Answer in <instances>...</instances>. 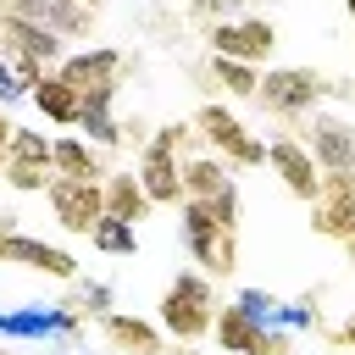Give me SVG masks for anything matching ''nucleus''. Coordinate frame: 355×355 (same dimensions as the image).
I'll use <instances>...</instances> for the list:
<instances>
[{
  "label": "nucleus",
  "instance_id": "1",
  "mask_svg": "<svg viewBox=\"0 0 355 355\" xmlns=\"http://www.w3.org/2000/svg\"><path fill=\"white\" fill-rule=\"evenodd\" d=\"M216 311H222V294H216V277H205L200 266L189 272H172V283L161 288V305H155V322L172 344H200L211 338L216 327Z\"/></svg>",
  "mask_w": 355,
  "mask_h": 355
},
{
  "label": "nucleus",
  "instance_id": "2",
  "mask_svg": "<svg viewBox=\"0 0 355 355\" xmlns=\"http://www.w3.org/2000/svg\"><path fill=\"white\" fill-rule=\"evenodd\" d=\"M194 144H200L194 122H161L150 133V144L139 150L133 172H139V183H144L155 211H178L183 205V155H194Z\"/></svg>",
  "mask_w": 355,
  "mask_h": 355
},
{
  "label": "nucleus",
  "instance_id": "3",
  "mask_svg": "<svg viewBox=\"0 0 355 355\" xmlns=\"http://www.w3.org/2000/svg\"><path fill=\"white\" fill-rule=\"evenodd\" d=\"M178 222H183V250H189V261L205 277H233L239 272V222L233 216L183 200L178 205Z\"/></svg>",
  "mask_w": 355,
  "mask_h": 355
},
{
  "label": "nucleus",
  "instance_id": "4",
  "mask_svg": "<svg viewBox=\"0 0 355 355\" xmlns=\"http://www.w3.org/2000/svg\"><path fill=\"white\" fill-rule=\"evenodd\" d=\"M194 133H200V150L222 155L233 172H250V166H266V139L227 105V100H200V111L189 116Z\"/></svg>",
  "mask_w": 355,
  "mask_h": 355
},
{
  "label": "nucleus",
  "instance_id": "5",
  "mask_svg": "<svg viewBox=\"0 0 355 355\" xmlns=\"http://www.w3.org/2000/svg\"><path fill=\"white\" fill-rule=\"evenodd\" d=\"M327 94H344V89H333V78L316 72V67H266L261 89H255V105L277 122H305L311 111H322Z\"/></svg>",
  "mask_w": 355,
  "mask_h": 355
},
{
  "label": "nucleus",
  "instance_id": "6",
  "mask_svg": "<svg viewBox=\"0 0 355 355\" xmlns=\"http://www.w3.org/2000/svg\"><path fill=\"white\" fill-rule=\"evenodd\" d=\"M128 67H133V61H128V50H116V44H78V50H67V61H61L55 72L78 89V100H116Z\"/></svg>",
  "mask_w": 355,
  "mask_h": 355
},
{
  "label": "nucleus",
  "instance_id": "7",
  "mask_svg": "<svg viewBox=\"0 0 355 355\" xmlns=\"http://www.w3.org/2000/svg\"><path fill=\"white\" fill-rule=\"evenodd\" d=\"M277 50V22L261 17V11H244L233 22H216L205 28V55H227V61H244V67H266Z\"/></svg>",
  "mask_w": 355,
  "mask_h": 355
},
{
  "label": "nucleus",
  "instance_id": "8",
  "mask_svg": "<svg viewBox=\"0 0 355 355\" xmlns=\"http://www.w3.org/2000/svg\"><path fill=\"white\" fill-rule=\"evenodd\" d=\"M0 183L17 189V194H44V189L55 183V139L17 122L11 155H6V166H0Z\"/></svg>",
  "mask_w": 355,
  "mask_h": 355
},
{
  "label": "nucleus",
  "instance_id": "9",
  "mask_svg": "<svg viewBox=\"0 0 355 355\" xmlns=\"http://www.w3.org/2000/svg\"><path fill=\"white\" fill-rule=\"evenodd\" d=\"M183 200H194V205H211V211H222V216H244V205H239V178H233V166L222 161V155H211V150H194V155H183Z\"/></svg>",
  "mask_w": 355,
  "mask_h": 355
},
{
  "label": "nucleus",
  "instance_id": "10",
  "mask_svg": "<svg viewBox=\"0 0 355 355\" xmlns=\"http://www.w3.org/2000/svg\"><path fill=\"white\" fill-rule=\"evenodd\" d=\"M44 205H50L55 227H61V233H78V239H89V233L105 222V189L89 183V178H55V183L44 189Z\"/></svg>",
  "mask_w": 355,
  "mask_h": 355
},
{
  "label": "nucleus",
  "instance_id": "11",
  "mask_svg": "<svg viewBox=\"0 0 355 355\" xmlns=\"http://www.w3.org/2000/svg\"><path fill=\"white\" fill-rule=\"evenodd\" d=\"M300 139H305V150L316 155V166L322 172H355V122L344 116V111H311L300 128H294Z\"/></svg>",
  "mask_w": 355,
  "mask_h": 355
},
{
  "label": "nucleus",
  "instance_id": "12",
  "mask_svg": "<svg viewBox=\"0 0 355 355\" xmlns=\"http://www.w3.org/2000/svg\"><path fill=\"white\" fill-rule=\"evenodd\" d=\"M266 166H272V178L283 183L288 200H300V205L316 200V189H322V166H316V155L305 150L300 133H272V139H266Z\"/></svg>",
  "mask_w": 355,
  "mask_h": 355
},
{
  "label": "nucleus",
  "instance_id": "13",
  "mask_svg": "<svg viewBox=\"0 0 355 355\" xmlns=\"http://www.w3.org/2000/svg\"><path fill=\"white\" fill-rule=\"evenodd\" d=\"M311 233L333 244L355 233V172H322V189L311 200Z\"/></svg>",
  "mask_w": 355,
  "mask_h": 355
},
{
  "label": "nucleus",
  "instance_id": "14",
  "mask_svg": "<svg viewBox=\"0 0 355 355\" xmlns=\"http://www.w3.org/2000/svg\"><path fill=\"white\" fill-rule=\"evenodd\" d=\"M0 11H11L22 22H39V28L61 33L67 44H94V17L100 11L78 6V0H0Z\"/></svg>",
  "mask_w": 355,
  "mask_h": 355
},
{
  "label": "nucleus",
  "instance_id": "15",
  "mask_svg": "<svg viewBox=\"0 0 355 355\" xmlns=\"http://www.w3.org/2000/svg\"><path fill=\"white\" fill-rule=\"evenodd\" d=\"M0 266L39 272V277H50V283H78V272H83L72 250H61V244H44V239H33V233H11V239L0 244Z\"/></svg>",
  "mask_w": 355,
  "mask_h": 355
},
{
  "label": "nucleus",
  "instance_id": "16",
  "mask_svg": "<svg viewBox=\"0 0 355 355\" xmlns=\"http://www.w3.org/2000/svg\"><path fill=\"white\" fill-rule=\"evenodd\" d=\"M0 44H6L11 55L33 61L39 72H55V67L67 61V50H72L61 33H50V28H39V22H22V17H11V11H0Z\"/></svg>",
  "mask_w": 355,
  "mask_h": 355
},
{
  "label": "nucleus",
  "instance_id": "17",
  "mask_svg": "<svg viewBox=\"0 0 355 355\" xmlns=\"http://www.w3.org/2000/svg\"><path fill=\"white\" fill-rule=\"evenodd\" d=\"M100 333H105V344L116 349V355H166V333H161V322L155 316H139V311H111V316H100Z\"/></svg>",
  "mask_w": 355,
  "mask_h": 355
},
{
  "label": "nucleus",
  "instance_id": "18",
  "mask_svg": "<svg viewBox=\"0 0 355 355\" xmlns=\"http://www.w3.org/2000/svg\"><path fill=\"white\" fill-rule=\"evenodd\" d=\"M200 89H211V100H255L261 89V67H244V61H227V55H205L200 61Z\"/></svg>",
  "mask_w": 355,
  "mask_h": 355
},
{
  "label": "nucleus",
  "instance_id": "19",
  "mask_svg": "<svg viewBox=\"0 0 355 355\" xmlns=\"http://www.w3.org/2000/svg\"><path fill=\"white\" fill-rule=\"evenodd\" d=\"M28 105H33L50 128H78V116H83V100H78V89H72L61 72H44V78L33 83Z\"/></svg>",
  "mask_w": 355,
  "mask_h": 355
},
{
  "label": "nucleus",
  "instance_id": "20",
  "mask_svg": "<svg viewBox=\"0 0 355 355\" xmlns=\"http://www.w3.org/2000/svg\"><path fill=\"white\" fill-rule=\"evenodd\" d=\"M105 150L89 144L83 133H55V178H89V183H105Z\"/></svg>",
  "mask_w": 355,
  "mask_h": 355
},
{
  "label": "nucleus",
  "instance_id": "21",
  "mask_svg": "<svg viewBox=\"0 0 355 355\" xmlns=\"http://www.w3.org/2000/svg\"><path fill=\"white\" fill-rule=\"evenodd\" d=\"M105 216H116V222H144L155 205H150V194H144V183H139V172L128 166V172H105Z\"/></svg>",
  "mask_w": 355,
  "mask_h": 355
},
{
  "label": "nucleus",
  "instance_id": "22",
  "mask_svg": "<svg viewBox=\"0 0 355 355\" xmlns=\"http://www.w3.org/2000/svg\"><path fill=\"white\" fill-rule=\"evenodd\" d=\"M266 333V322H255L239 300L233 305H222L216 311V327H211V344L222 349V355H255V338Z\"/></svg>",
  "mask_w": 355,
  "mask_h": 355
},
{
  "label": "nucleus",
  "instance_id": "23",
  "mask_svg": "<svg viewBox=\"0 0 355 355\" xmlns=\"http://www.w3.org/2000/svg\"><path fill=\"white\" fill-rule=\"evenodd\" d=\"M39 78H44V72H39L33 61H22V55H11V50L0 44V105H17V100H28Z\"/></svg>",
  "mask_w": 355,
  "mask_h": 355
},
{
  "label": "nucleus",
  "instance_id": "24",
  "mask_svg": "<svg viewBox=\"0 0 355 355\" xmlns=\"http://www.w3.org/2000/svg\"><path fill=\"white\" fill-rule=\"evenodd\" d=\"M89 244H94L100 255H139V227H133V222H116V216H105V222L89 233Z\"/></svg>",
  "mask_w": 355,
  "mask_h": 355
},
{
  "label": "nucleus",
  "instance_id": "25",
  "mask_svg": "<svg viewBox=\"0 0 355 355\" xmlns=\"http://www.w3.org/2000/svg\"><path fill=\"white\" fill-rule=\"evenodd\" d=\"M244 6H250V0H183V17L200 22V28H216V22L244 17Z\"/></svg>",
  "mask_w": 355,
  "mask_h": 355
},
{
  "label": "nucleus",
  "instance_id": "26",
  "mask_svg": "<svg viewBox=\"0 0 355 355\" xmlns=\"http://www.w3.org/2000/svg\"><path fill=\"white\" fill-rule=\"evenodd\" d=\"M255 355H294V333L288 327H266L255 338Z\"/></svg>",
  "mask_w": 355,
  "mask_h": 355
},
{
  "label": "nucleus",
  "instance_id": "27",
  "mask_svg": "<svg viewBox=\"0 0 355 355\" xmlns=\"http://www.w3.org/2000/svg\"><path fill=\"white\" fill-rule=\"evenodd\" d=\"M322 338H327V344H344V349H355V311H349L338 327H322Z\"/></svg>",
  "mask_w": 355,
  "mask_h": 355
},
{
  "label": "nucleus",
  "instance_id": "28",
  "mask_svg": "<svg viewBox=\"0 0 355 355\" xmlns=\"http://www.w3.org/2000/svg\"><path fill=\"white\" fill-rule=\"evenodd\" d=\"M11 133H17V122H11V111L0 105V166H6V155H11Z\"/></svg>",
  "mask_w": 355,
  "mask_h": 355
},
{
  "label": "nucleus",
  "instance_id": "29",
  "mask_svg": "<svg viewBox=\"0 0 355 355\" xmlns=\"http://www.w3.org/2000/svg\"><path fill=\"white\" fill-rule=\"evenodd\" d=\"M11 233H22V216H17V211H0V244H6Z\"/></svg>",
  "mask_w": 355,
  "mask_h": 355
},
{
  "label": "nucleus",
  "instance_id": "30",
  "mask_svg": "<svg viewBox=\"0 0 355 355\" xmlns=\"http://www.w3.org/2000/svg\"><path fill=\"white\" fill-rule=\"evenodd\" d=\"M344 255H349V266H355V233H349V239H344Z\"/></svg>",
  "mask_w": 355,
  "mask_h": 355
},
{
  "label": "nucleus",
  "instance_id": "31",
  "mask_svg": "<svg viewBox=\"0 0 355 355\" xmlns=\"http://www.w3.org/2000/svg\"><path fill=\"white\" fill-rule=\"evenodd\" d=\"M78 6H89V11H100V6H105V0H78Z\"/></svg>",
  "mask_w": 355,
  "mask_h": 355
},
{
  "label": "nucleus",
  "instance_id": "32",
  "mask_svg": "<svg viewBox=\"0 0 355 355\" xmlns=\"http://www.w3.org/2000/svg\"><path fill=\"white\" fill-rule=\"evenodd\" d=\"M0 355H22V349H17V344H0Z\"/></svg>",
  "mask_w": 355,
  "mask_h": 355
},
{
  "label": "nucleus",
  "instance_id": "33",
  "mask_svg": "<svg viewBox=\"0 0 355 355\" xmlns=\"http://www.w3.org/2000/svg\"><path fill=\"white\" fill-rule=\"evenodd\" d=\"M344 11H349V22H355V0H344Z\"/></svg>",
  "mask_w": 355,
  "mask_h": 355
},
{
  "label": "nucleus",
  "instance_id": "34",
  "mask_svg": "<svg viewBox=\"0 0 355 355\" xmlns=\"http://www.w3.org/2000/svg\"><path fill=\"white\" fill-rule=\"evenodd\" d=\"M44 355H72V349H44Z\"/></svg>",
  "mask_w": 355,
  "mask_h": 355
}]
</instances>
